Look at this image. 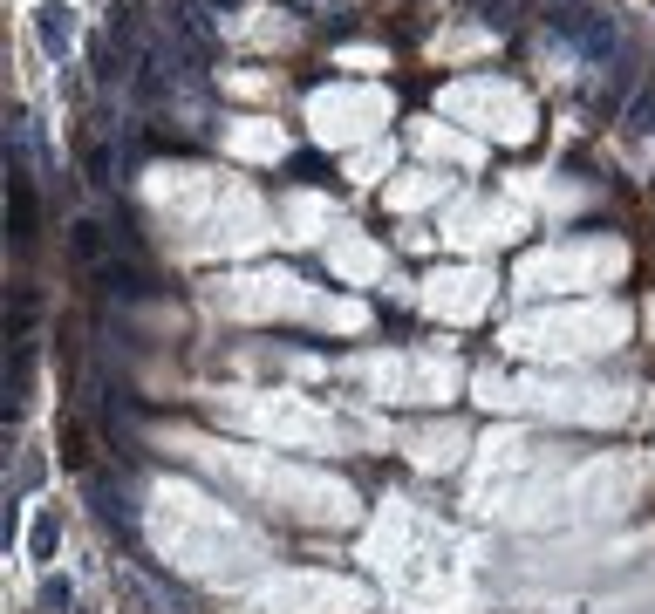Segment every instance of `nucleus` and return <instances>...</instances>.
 Listing matches in <instances>:
<instances>
[{"mask_svg":"<svg viewBox=\"0 0 655 614\" xmlns=\"http://www.w3.org/2000/svg\"><path fill=\"white\" fill-rule=\"evenodd\" d=\"M546 28L567 35L587 62H615L621 55V21H608V14H546Z\"/></svg>","mask_w":655,"mask_h":614,"instance_id":"1","label":"nucleus"},{"mask_svg":"<svg viewBox=\"0 0 655 614\" xmlns=\"http://www.w3.org/2000/svg\"><path fill=\"white\" fill-rule=\"evenodd\" d=\"M35 212H41V198H35V185H28V171L7 164V232H14V246L35 239Z\"/></svg>","mask_w":655,"mask_h":614,"instance_id":"2","label":"nucleus"},{"mask_svg":"<svg viewBox=\"0 0 655 614\" xmlns=\"http://www.w3.org/2000/svg\"><path fill=\"white\" fill-rule=\"evenodd\" d=\"M35 41L55 55V62H69V48H76V14L62 7V0H48V7H35Z\"/></svg>","mask_w":655,"mask_h":614,"instance_id":"3","label":"nucleus"},{"mask_svg":"<svg viewBox=\"0 0 655 614\" xmlns=\"http://www.w3.org/2000/svg\"><path fill=\"white\" fill-rule=\"evenodd\" d=\"M82 492H89V505H96V519H103V526H116V533H137V505L123 499L110 478H89Z\"/></svg>","mask_w":655,"mask_h":614,"instance_id":"4","label":"nucleus"},{"mask_svg":"<svg viewBox=\"0 0 655 614\" xmlns=\"http://www.w3.org/2000/svg\"><path fill=\"white\" fill-rule=\"evenodd\" d=\"M96 287H103L110 301H144V294H151V280L137 267H123V260H103V267H96Z\"/></svg>","mask_w":655,"mask_h":614,"instance_id":"5","label":"nucleus"},{"mask_svg":"<svg viewBox=\"0 0 655 614\" xmlns=\"http://www.w3.org/2000/svg\"><path fill=\"white\" fill-rule=\"evenodd\" d=\"M69 246H76L89 267H103V226H96V219H76V226H69Z\"/></svg>","mask_w":655,"mask_h":614,"instance_id":"6","label":"nucleus"},{"mask_svg":"<svg viewBox=\"0 0 655 614\" xmlns=\"http://www.w3.org/2000/svg\"><path fill=\"white\" fill-rule=\"evenodd\" d=\"M55 546H62V526H55V512H41L35 526H28V553L35 560H55Z\"/></svg>","mask_w":655,"mask_h":614,"instance_id":"7","label":"nucleus"},{"mask_svg":"<svg viewBox=\"0 0 655 614\" xmlns=\"http://www.w3.org/2000/svg\"><path fill=\"white\" fill-rule=\"evenodd\" d=\"M287 178H301V185H328V157H321V151L287 157Z\"/></svg>","mask_w":655,"mask_h":614,"instance_id":"8","label":"nucleus"},{"mask_svg":"<svg viewBox=\"0 0 655 614\" xmlns=\"http://www.w3.org/2000/svg\"><path fill=\"white\" fill-rule=\"evenodd\" d=\"M171 21H178V35L192 41V48H212V21H205V14H198V7H178V14H171Z\"/></svg>","mask_w":655,"mask_h":614,"instance_id":"9","label":"nucleus"},{"mask_svg":"<svg viewBox=\"0 0 655 614\" xmlns=\"http://www.w3.org/2000/svg\"><path fill=\"white\" fill-rule=\"evenodd\" d=\"M69 601H76V587H69L62 574H48V580H41V608H69Z\"/></svg>","mask_w":655,"mask_h":614,"instance_id":"10","label":"nucleus"},{"mask_svg":"<svg viewBox=\"0 0 655 614\" xmlns=\"http://www.w3.org/2000/svg\"><path fill=\"white\" fill-rule=\"evenodd\" d=\"M89 62H96V82H116V48H110V41H96Z\"/></svg>","mask_w":655,"mask_h":614,"instance_id":"11","label":"nucleus"},{"mask_svg":"<svg viewBox=\"0 0 655 614\" xmlns=\"http://www.w3.org/2000/svg\"><path fill=\"white\" fill-rule=\"evenodd\" d=\"M110 171H116V157L96 144V151H89V178H96V185H110Z\"/></svg>","mask_w":655,"mask_h":614,"instance_id":"12","label":"nucleus"},{"mask_svg":"<svg viewBox=\"0 0 655 614\" xmlns=\"http://www.w3.org/2000/svg\"><path fill=\"white\" fill-rule=\"evenodd\" d=\"M205 7H212V14H239V0H205Z\"/></svg>","mask_w":655,"mask_h":614,"instance_id":"13","label":"nucleus"}]
</instances>
